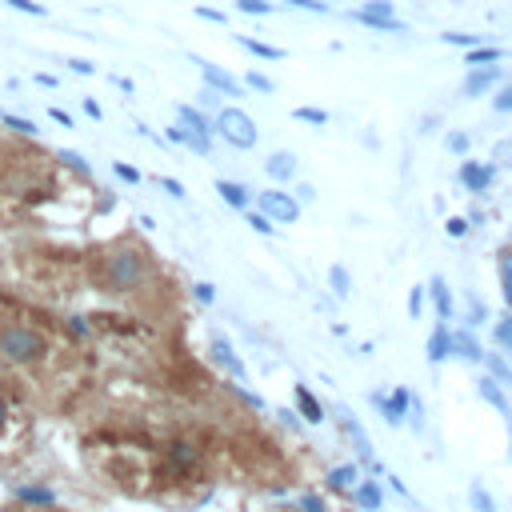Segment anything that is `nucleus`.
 Returning a JSON list of instances; mask_svg holds the SVG:
<instances>
[{"instance_id":"obj_1","label":"nucleus","mask_w":512,"mask_h":512,"mask_svg":"<svg viewBox=\"0 0 512 512\" xmlns=\"http://www.w3.org/2000/svg\"><path fill=\"white\" fill-rule=\"evenodd\" d=\"M148 264H144V252L136 248H112L108 256H100V268H96V284L104 292H132L140 280H144Z\"/></svg>"},{"instance_id":"obj_2","label":"nucleus","mask_w":512,"mask_h":512,"mask_svg":"<svg viewBox=\"0 0 512 512\" xmlns=\"http://www.w3.org/2000/svg\"><path fill=\"white\" fill-rule=\"evenodd\" d=\"M48 352V336L32 324H4L0 328V356L8 364H36L40 356Z\"/></svg>"},{"instance_id":"obj_3","label":"nucleus","mask_w":512,"mask_h":512,"mask_svg":"<svg viewBox=\"0 0 512 512\" xmlns=\"http://www.w3.org/2000/svg\"><path fill=\"white\" fill-rule=\"evenodd\" d=\"M216 132L232 144V148H252L256 144V124L244 108H220L216 112Z\"/></svg>"},{"instance_id":"obj_4","label":"nucleus","mask_w":512,"mask_h":512,"mask_svg":"<svg viewBox=\"0 0 512 512\" xmlns=\"http://www.w3.org/2000/svg\"><path fill=\"white\" fill-rule=\"evenodd\" d=\"M256 204H260V212H264L268 220H280V224H292V220L300 216V204H296V196H288V192H276V188L260 192V196H256Z\"/></svg>"},{"instance_id":"obj_5","label":"nucleus","mask_w":512,"mask_h":512,"mask_svg":"<svg viewBox=\"0 0 512 512\" xmlns=\"http://www.w3.org/2000/svg\"><path fill=\"white\" fill-rule=\"evenodd\" d=\"M352 20L372 24V28H380V32H400V28H404V24L392 16V4H384V0H372V4L356 8V12H352Z\"/></svg>"},{"instance_id":"obj_6","label":"nucleus","mask_w":512,"mask_h":512,"mask_svg":"<svg viewBox=\"0 0 512 512\" xmlns=\"http://www.w3.org/2000/svg\"><path fill=\"white\" fill-rule=\"evenodd\" d=\"M192 64L200 68V76H204L208 88H216V92H224V96H240V80H232L228 72H220L216 64H208V60H200V56H192Z\"/></svg>"},{"instance_id":"obj_7","label":"nucleus","mask_w":512,"mask_h":512,"mask_svg":"<svg viewBox=\"0 0 512 512\" xmlns=\"http://www.w3.org/2000/svg\"><path fill=\"white\" fill-rule=\"evenodd\" d=\"M372 400H376V408L384 412V420H388V424H400V420L408 416V400H412V396H408L404 388H396L392 396H380V392H376Z\"/></svg>"},{"instance_id":"obj_8","label":"nucleus","mask_w":512,"mask_h":512,"mask_svg":"<svg viewBox=\"0 0 512 512\" xmlns=\"http://www.w3.org/2000/svg\"><path fill=\"white\" fill-rule=\"evenodd\" d=\"M496 64H472V72H468V80H464V96H480V92H488L492 84H496Z\"/></svg>"},{"instance_id":"obj_9","label":"nucleus","mask_w":512,"mask_h":512,"mask_svg":"<svg viewBox=\"0 0 512 512\" xmlns=\"http://www.w3.org/2000/svg\"><path fill=\"white\" fill-rule=\"evenodd\" d=\"M488 180H492V168H488V164H476V160H464V164H460V184H464V188L484 192Z\"/></svg>"},{"instance_id":"obj_10","label":"nucleus","mask_w":512,"mask_h":512,"mask_svg":"<svg viewBox=\"0 0 512 512\" xmlns=\"http://www.w3.org/2000/svg\"><path fill=\"white\" fill-rule=\"evenodd\" d=\"M264 172H268L272 180H292V176H296V156H292V152H272V156L264 160Z\"/></svg>"},{"instance_id":"obj_11","label":"nucleus","mask_w":512,"mask_h":512,"mask_svg":"<svg viewBox=\"0 0 512 512\" xmlns=\"http://www.w3.org/2000/svg\"><path fill=\"white\" fill-rule=\"evenodd\" d=\"M212 360H216V364H224L236 380H244V364L236 360V352H232V344H228L224 336H216V340H212Z\"/></svg>"},{"instance_id":"obj_12","label":"nucleus","mask_w":512,"mask_h":512,"mask_svg":"<svg viewBox=\"0 0 512 512\" xmlns=\"http://www.w3.org/2000/svg\"><path fill=\"white\" fill-rule=\"evenodd\" d=\"M176 120H180L188 132H196V136H212V128H208L204 112H200V108H192V104H176Z\"/></svg>"},{"instance_id":"obj_13","label":"nucleus","mask_w":512,"mask_h":512,"mask_svg":"<svg viewBox=\"0 0 512 512\" xmlns=\"http://www.w3.org/2000/svg\"><path fill=\"white\" fill-rule=\"evenodd\" d=\"M344 432L352 436V444H356V456L372 464V440L364 436V428H360V420H356V416H344Z\"/></svg>"},{"instance_id":"obj_14","label":"nucleus","mask_w":512,"mask_h":512,"mask_svg":"<svg viewBox=\"0 0 512 512\" xmlns=\"http://www.w3.org/2000/svg\"><path fill=\"white\" fill-rule=\"evenodd\" d=\"M216 192H220L224 204H232V208H248V188H244V184H236V180H216Z\"/></svg>"},{"instance_id":"obj_15","label":"nucleus","mask_w":512,"mask_h":512,"mask_svg":"<svg viewBox=\"0 0 512 512\" xmlns=\"http://www.w3.org/2000/svg\"><path fill=\"white\" fill-rule=\"evenodd\" d=\"M296 404H300V416H304L308 424H320V420H324V408L316 404V396H312L304 384H296Z\"/></svg>"},{"instance_id":"obj_16","label":"nucleus","mask_w":512,"mask_h":512,"mask_svg":"<svg viewBox=\"0 0 512 512\" xmlns=\"http://www.w3.org/2000/svg\"><path fill=\"white\" fill-rule=\"evenodd\" d=\"M360 480V472H356V464H340V468H332L328 472V488L332 492H352V484Z\"/></svg>"},{"instance_id":"obj_17","label":"nucleus","mask_w":512,"mask_h":512,"mask_svg":"<svg viewBox=\"0 0 512 512\" xmlns=\"http://www.w3.org/2000/svg\"><path fill=\"white\" fill-rule=\"evenodd\" d=\"M448 352H452V332L440 324V328L432 332V340H428V360H432V364H440Z\"/></svg>"},{"instance_id":"obj_18","label":"nucleus","mask_w":512,"mask_h":512,"mask_svg":"<svg viewBox=\"0 0 512 512\" xmlns=\"http://www.w3.org/2000/svg\"><path fill=\"white\" fill-rule=\"evenodd\" d=\"M352 500L360 504V508H368V512H376L380 504H384V496H380V488L368 480V484H352Z\"/></svg>"},{"instance_id":"obj_19","label":"nucleus","mask_w":512,"mask_h":512,"mask_svg":"<svg viewBox=\"0 0 512 512\" xmlns=\"http://www.w3.org/2000/svg\"><path fill=\"white\" fill-rule=\"evenodd\" d=\"M428 288H432V300H436V316H440V320H448V316H452V296H448V284L436 276Z\"/></svg>"},{"instance_id":"obj_20","label":"nucleus","mask_w":512,"mask_h":512,"mask_svg":"<svg viewBox=\"0 0 512 512\" xmlns=\"http://www.w3.org/2000/svg\"><path fill=\"white\" fill-rule=\"evenodd\" d=\"M452 348H456L464 360H472V364H480V356H484V352H480V344H476L468 332H456V336H452Z\"/></svg>"},{"instance_id":"obj_21","label":"nucleus","mask_w":512,"mask_h":512,"mask_svg":"<svg viewBox=\"0 0 512 512\" xmlns=\"http://www.w3.org/2000/svg\"><path fill=\"white\" fill-rule=\"evenodd\" d=\"M480 396H484V400H488L492 408H500V412H508V396L500 392V384H496V380H488V376H484V380H480Z\"/></svg>"},{"instance_id":"obj_22","label":"nucleus","mask_w":512,"mask_h":512,"mask_svg":"<svg viewBox=\"0 0 512 512\" xmlns=\"http://www.w3.org/2000/svg\"><path fill=\"white\" fill-rule=\"evenodd\" d=\"M240 44H244L248 52H256V56H264V60H280V56H284V48L264 44V40H252V36H240Z\"/></svg>"},{"instance_id":"obj_23","label":"nucleus","mask_w":512,"mask_h":512,"mask_svg":"<svg viewBox=\"0 0 512 512\" xmlns=\"http://www.w3.org/2000/svg\"><path fill=\"white\" fill-rule=\"evenodd\" d=\"M0 120H4V128L20 132V136H36V132H40V128H36L28 116H12V112H0Z\"/></svg>"},{"instance_id":"obj_24","label":"nucleus","mask_w":512,"mask_h":512,"mask_svg":"<svg viewBox=\"0 0 512 512\" xmlns=\"http://www.w3.org/2000/svg\"><path fill=\"white\" fill-rule=\"evenodd\" d=\"M468 500H472V508H476V512H496V504H492V496H488V488H484L480 480L468 488Z\"/></svg>"},{"instance_id":"obj_25","label":"nucleus","mask_w":512,"mask_h":512,"mask_svg":"<svg viewBox=\"0 0 512 512\" xmlns=\"http://www.w3.org/2000/svg\"><path fill=\"white\" fill-rule=\"evenodd\" d=\"M56 160H60V164H68V168H72V172H80V176H88V172H92V168H88V160H84L80 152H72V148H60V152H56Z\"/></svg>"},{"instance_id":"obj_26","label":"nucleus","mask_w":512,"mask_h":512,"mask_svg":"<svg viewBox=\"0 0 512 512\" xmlns=\"http://www.w3.org/2000/svg\"><path fill=\"white\" fill-rule=\"evenodd\" d=\"M480 360H484V364L492 368V376H496V384H512V372H508V364H504V360H500L496 352H484Z\"/></svg>"},{"instance_id":"obj_27","label":"nucleus","mask_w":512,"mask_h":512,"mask_svg":"<svg viewBox=\"0 0 512 512\" xmlns=\"http://www.w3.org/2000/svg\"><path fill=\"white\" fill-rule=\"evenodd\" d=\"M328 280H332V292H336V296H348V292H352V280H348V272H344L340 264L328 268Z\"/></svg>"},{"instance_id":"obj_28","label":"nucleus","mask_w":512,"mask_h":512,"mask_svg":"<svg viewBox=\"0 0 512 512\" xmlns=\"http://www.w3.org/2000/svg\"><path fill=\"white\" fill-rule=\"evenodd\" d=\"M504 52L500 48H480V44H472V52H468V64H492V60H500Z\"/></svg>"},{"instance_id":"obj_29","label":"nucleus","mask_w":512,"mask_h":512,"mask_svg":"<svg viewBox=\"0 0 512 512\" xmlns=\"http://www.w3.org/2000/svg\"><path fill=\"white\" fill-rule=\"evenodd\" d=\"M292 116L304 120V124H328V112H324V108H296Z\"/></svg>"},{"instance_id":"obj_30","label":"nucleus","mask_w":512,"mask_h":512,"mask_svg":"<svg viewBox=\"0 0 512 512\" xmlns=\"http://www.w3.org/2000/svg\"><path fill=\"white\" fill-rule=\"evenodd\" d=\"M68 332H72L76 340H88V336H92V324H88V316H68Z\"/></svg>"},{"instance_id":"obj_31","label":"nucleus","mask_w":512,"mask_h":512,"mask_svg":"<svg viewBox=\"0 0 512 512\" xmlns=\"http://www.w3.org/2000/svg\"><path fill=\"white\" fill-rule=\"evenodd\" d=\"M236 8H240V12H248V16H268V12H272V4H268V0H236Z\"/></svg>"},{"instance_id":"obj_32","label":"nucleus","mask_w":512,"mask_h":512,"mask_svg":"<svg viewBox=\"0 0 512 512\" xmlns=\"http://www.w3.org/2000/svg\"><path fill=\"white\" fill-rule=\"evenodd\" d=\"M8 8H16V12H24V16H44L48 8L44 4H36V0H4Z\"/></svg>"},{"instance_id":"obj_33","label":"nucleus","mask_w":512,"mask_h":512,"mask_svg":"<svg viewBox=\"0 0 512 512\" xmlns=\"http://www.w3.org/2000/svg\"><path fill=\"white\" fill-rule=\"evenodd\" d=\"M192 460H196V452H192L188 444H172V464H176V468H188Z\"/></svg>"},{"instance_id":"obj_34","label":"nucleus","mask_w":512,"mask_h":512,"mask_svg":"<svg viewBox=\"0 0 512 512\" xmlns=\"http://www.w3.org/2000/svg\"><path fill=\"white\" fill-rule=\"evenodd\" d=\"M500 280H504V300H508V308H512V252H508L504 264H500Z\"/></svg>"},{"instance_id":"obj_35","label":"nucleus","mask_w":512,"mask_h":512,"mask_svg":"<svg viewBox=\"0 0 512 512\" xmlns=\"http://www.w3.org/2000/svg\"><path fill=\"white\" fill-rule=\"evenodd\" d=\"M68 64V72H76V76H92L96 72V64L92 60H80V56H72V60H64Z\"/></svg>"},{"instance_id":"obj_36","label":"nucleus","mask_w":512,"mask_h":512,"mask_svg":"<svg viewBox=\"0 0 512 512\" xmlns=\"http://www.w3.org/2000/svg\"><path fill=\"white\" fill-rule=\"evenodd\" d=\"M248 224H252L260 236H272V220H268L264 212H248Z\"/></svg>"},{"instance_id":"obj_37","label":"nucleus","mask_w":512,"mask_h":512,"mask_svg":"<svg viewBox=\"0 0 512 512\" xmlns=\"http://www.w3.org/2000/svg\"><path fill=\"white\" fill-rule=\"evenodd\" d=\"M420 308H424V288H412V292H408V316L416 320V316H420Z\"/></svg>"},{"instance_id":"obj_38","label":"nucleus","mask_w":512,"mask_h":512,"mask_svg":"<svg viewBox=\"0 0 512 512\" xmlns=\"http://www.w3.org/2000/svg\"><path fill=\"white\" fill-rule=\"evenodd\" d=\"M444 44H464V48H472L476 36H468V32H444Z\"/></svg>"},{"instance_id":"obj_39","label":"nucleus","mask_w":512,"mask_h":512,"mask_svg":"<svg viewBox=\"0 0 512 512\" xmlns=\"http://www.w3.org/2000/svg\"><path fill=\"white\" fill-rule=\"evenodd\" d=\"M248 84H252L256 92H272V88H276V84H272L268 76H260V72H248Z\"/></svg>"},{"instance_id":"obj_40","label":"nucleus","mask_w":512,"mask_h":512,"mask_svg":"<svg viewBox=\"0 0 512 512\" xmlns=\"http://www.w3.org/2000/svg\"><path fill=\"white\" fill-rule=\"evenodd\" d=\"M160 188H164L168 196H176V200L184 196V184H180V180H172V176H160Z\"/></svg>"},{"instance_id":"obj_41","label":"nucleus","mask_w":512,"mask_h":512,"mask_svg":"<svg viewBox=\"0 0 512 512\" xmlns=\"http://www.w3.org/2000/svg\"><path fill=\"white\" fill-rule=\"evenodd\" d=\"M192 288H196V300H200V304H212V300H216V292H212L208 280H200V284H192Z\"/></svg>"},{"instance_id":"obj_42","label":"nucleus","mask_w":512,"mask_h":512,"mask_svg":"<svg viewBox=\"0 0 512 512\" xmlns=\"http://www.w3.org/2000/svg\"><path fill=\"white\" fill-rule=\"evenodd\" d=\"M492 108H496V112H512V84H508V88H504V92L492 100Z\"/></svg>"},{"instance_id":"obj_43","label":"nucleus","mask_w":512,"mask_h":512,"mask_svg":"<svg viewBox=\"0 0 512 512\" xmlns=\"http://www.w3.org/2000/svg\"><path fill=\"white\" fill-rule=\"evenodd\" d=\"M496 340H500L504 348H512V316H508L504 324H496Z\"/></svg>"},{"instance_id":"obj_44","label":"nucleus","mask_w":512,"mask_h":512,"mask_svg":"<svg viewBox=\"0 0 512 512\" xmlns=\"http://www.w3.org/2000/svg\"><path fill=\"white\" fill-rule=\"evenodd\" d=\"M112 172H116L120 180H128V184H136V180H140V172H136V168H128V164H112Z\"/></svg>"},{"instance_id":"obj_45","label":"nucleus","mask_w":512,"mask_h":512,"mask_svg":"<svg viewBox=\"0 0 512 512\" xmlns=\"http://www.w3.org/2000/svg\"><path fill=\"white\" fill-rule=\"evenodd\" d=\"M444 228H448V236H464V232H468V220H464V216H452Z\"/></svg>"},{"instance_id":"obj_46","label":"nucleus","mask_w":512,"mask_h":512,"mask_svg":"<svg viewBox=\"0 0 512 512\" xmlns=\"http://www.w3.org/2000/svg\"><path fill=\"white\" fill-rule=\"evenodd\" d=\"M300 508H304V512H328L320 496H300Z\"/></svg>"},{"instance_id":"obj_47","label":"nucleus","mask_w":512,"mask_h":512,"mask_svg":"<svg viewBox=\"0 0 512 512\" xmlns=\"http://www.w3.org/2000/svg\"><path fill=\"white\" fill-rule=\"evenodd\" d=\"M448 148H452V152H468V136H464V132H452V136H448Z\"/></svg>"},{"instance_id":"obj_48","label":"nucleus","mask_w":512,"mask_h":512,"mask_svg":"<svg viewBox=\"0 0 512 512\" xmlns=\"http://www.w3.org/2000/svg\"><path fill=\"white\" fill-rule=\"evenodd\" d=\"M288 4H296V8H308V12H328V4H324V0H288Z\"/></svg>"},{"instance_id":"obj_49","label":"nucleus","mask_w":512,"mask_h":512,"mask_svg":"<svg viewBox=\"0 0 512 512\" xmlns=\"http://www.w3.org/2000/svg\"><path fill=\"white\" fill-rule=\"evenodd\" d=\"M168 140H172V144H184V140H188V128H184V124H172V128H168Z\"/></svg>"},{"instance_id":"obj_50","label":"nucleus","mask_w":512,"mask_h":512,"mask_svg":"<svg viewBox=\"0 0 512 512\" xmlns=\"http://www.w3.org/2000/svg\"><path fill=\"white\" fill-rule=\"evenodd\" d=\"M196 16H204L212 24H224V12H216V8H196Z\"/></svg>"},{"instance_id":"obj_51","label":"nucleus","mask_w":512,"mask_h":512,"mask_svg":"<svg viewBox=\"0 0 512 512\" xmlns=\"http://www.w3.org/2000/svg\"><path fill=\"white\" fill-rule=\"evenodd\" d=\"M48 116H52L56 124H64V128H72V116H68L64 108H48Z\"/></svg>"},{"instance_id":"obj_52","label":"nucleus","mask_w":512,"mask_h":512,"mask_svg":"<svg viewBox=\"0 0 512 512\" xmlns=\"http://www.w3.org/2000/svg\"><path fill=\"white\" fill-rule=\"evenodd\" d=\"M32 80H36V84H40V88H56V76H52V72H36V76H32Z\"/></svg>"},{"instance_id":"obj_53","label":"nucleus","mask_w":512,"mask_h":512,"mask_svg":"<svg viewBox=\"0 0 512 512\" xmlns=\"http://www.w3.org/2000/svg\"><path fill=\"white\" fill-rule=\"evenodd\" d=\"M112 84H116V88H120V92H128V96H132V92H136V84H132V80H128V76H112Z\"/></svg>"},{"instance_id":"obj_54","label":"nucleus","mask_w":512,"mask_h":512,"mask_svg":"<svg viewBox=\"0 0 512 512\" xmlns=\"http://www.w3.org/2000/svg\"><path fill=\"white\" fill-rule=\"evenodd\" d=\"M312 196H316V192H312V184H300V188H296V204H308Z\"/></svg>"},{"instance_id":"obj_55","label":"nucleus","mask_w":512,"mask_h":512,"mask_svg":"<svg viewBox=\"0 0 512 512\" xmlns=\"http://www.w3.org/2000/svg\"><path fill=\"white\" fill-rule=\"evenodd\" d=\"M84 112H88V116H92V120H100V116H104V108H100V104H96V100H84Z\"/></svg>"},{"instance_id":"obj_56","label":"nucleus","mask_w":512,"mask_h":512,"mask_svg":"<svg viewBox=\"0 0 512 512\" xmlns=\"http://www.w3.org/2000/svg\"><path fill=\"white\" fill-rule=\"evenodd\" d=\"M476 320H484V304L472 300V308H468V324H476Z\"/></svg>"},{"instance_id":"obj_57","label":"nucleus","mask_w":512,"mask_h":512,"mask_svg":"<svg viewBox=\"0 0 512 512\" xmlns=\"http://www.w3.org/2000/svg\"><path fill=\"white\" fill-rule=\"evenodd\" d=\"M280 420H284V424H288V428H292V432H296V428H300V420H296V412H288V408H284V412H280Z\"/></svg>"},{"instance_id":"obj_58","label":"nucleus","mask_w":512,"mask_h":512,"mask_svg":"<svg viewBox=\"0 0 512 512\" xmlns=\"http://www.w3.org/2000/svg\"><path fill=\"white\" fill-rule=\"evenodd\" d=\"M4 424H8V396L0 392V428H4Z\"/></svg>"}]
</instances>
